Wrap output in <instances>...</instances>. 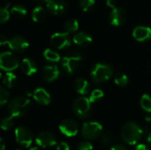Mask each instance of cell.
I'll return each instance as SVG.
<instances>
[{
	"mask_svg": "<svg viewBox=\"0 0 151 150\" xmlns=\"http://www.w3.org/2000/svg\"><path fill=\"white\" fill-rule=\"evenodd\" d=\"M143 136V130L134 122L126 123L121 129L122 140L129 145H136Z\"/></svg>",
	"mask_w": 151,
	"mask_h": 150,
	"instance_id": "1",
	"label": "cell"
},
{
	"mask_svg": "<svg viewBox=\"0 0 151 150\" xmlns=\"http://www.w3.org/2000/svg\"><path fill=\"white\" fill-rule=\"evenodd\" d=\"M31 107V101L26 96H17L11 100L7 109L11 116L13 118H20L26 115Z\"/></svg>",
	"mask_w": 151,
	"mask_h": 150,
	"instance_id": "2",
	"label": "cell"
},
{
	"mask_svg": "<svg viewBox=\"0 0 151 150\" xmlns=\"http://www.w3.org/2000/svg\"><path fill=\"white\" fill-rule=\"evenodd\" d=\"M91 78L96 83H103L111 78L113 75V69L108 64H96L91 70Z\"/></svg>",
	"mask_w": 151,
	"mask_h": 150,
	"instance_id": "3",
	"label": "cell"
},
{
	"mask_svg": "<svg viewBox=\"0 0 151 150\" xmlns=\"http://www.w3.org/2000/svg\"><path fill=\"white\" fill-rule=\"evenodd\" d=\"M91 101L85 96L78 97L73 103V111L79 118H87L92 113Z\"/></svg>",
	"mask_w": 151,
	"mask_h": 150,
	"instance_id": "4",
	"label": "cell"
},
{
	"mask_svg": "<svg viewBox=\"0 0 151 150\" xmlns=\"http://www.w3.org/2000/svg\"><path fill=\"white\" fill-rule=\"evenodd\" d=\"M82 57L77 51H72L61 58V65L68 74L73 73L80 67Z\"/></svg>",
	"mask_w": 151,
	"mask_h": 150,
	"instance_id": "5",
	"label": "cell"
},
{
	"mask_svg": "<svg viewBox=\"0 0 151 150\" xmlns=\"http://www.w3.org/2000/svg\"><path fill=\"white\" fill-rule=\"evenodd\" d=\"M103 133V126L100 123L92 121L86 122L82 125L81 134L85 139L96 140L99 138Z\"/></svg>",
	"mask_w": 151,
	"mask_h": 150,
	"instance_id": "6",
	"label": "cell"
},
{
	"mask_svg": "<svg viewBox=\"0 0 151 150\" xmlns=\"http://www.w3.org/2000/svg\"><path fill=\"white\" fill-rule=\"evenodd\" d=\"M20 65L18 57L10 51H4L0 54V66L5 72H12Z\"/></svg>",
	"mask_w": 151,
	"mask_h": 150,
	"instance_id": "7",
	"label": "cell"
},
{
	"mask_svg": "<svg viewBox=\"0 0 151 150\" xmlns=\"http://www.w3.org/2000/svg\"><path fill=\"white\" fill-rule=\"evenodd\" d=\"M15 139L19 145L24 148H29L33 143L34 135L27 127L19 126L15 129Z\"/></svg>",
	"mask_w": 151,
	"mask_h": 150,
	"instance_id": "8",
	"label": "cell"
},
{
	"mask_svg": "<svg viewBox=\"0 0 151 150\" xmlns=\"http://www.w3.org/2000/svg\"><path fill=\"white\" fill-rule=\"evenodd\" d=\"M50 43L54 48L58 50H62V49L69 47L71 44L69 33L58 32V33L53 34L50 37Z\"/></svg>",
	"mask_w": 151,
	"mask_h": 150,
	"instance_id": "9",
	"label": "cell"
},
{
	"mask_svg": "<svg viewBox=\"0 0 151 150\" xmlns=\"http://www.w3.org/2000/svg\"><path fill=\"white\" fill-rule=\"evenodd\" d=\"M59 130L64 135L67 137H73L78 133L79 126L76 121H74L73 119L65 118L60 122Z\"/></svg>",
	"mask_w": 151,
	"mask_h": 150,
	"instance_id": "10",
	"label": "cell"
},
{
	"mask_svg": "<svg viewBox=\"0 0 151 150\" xmlns=\"http://www.w3.org/2000/svg\"><path fill=\"white\" fill-rule=\"evenodd\" d=\"M35 142L41 148H50L57 144V139L52 133L49 131H42L36 136Z\"/></svg>",
	"mask_w": 151,
	"mask_h": 150,
	"instance_id": "11",
	"label": "cell"
},
{
	"mask_svg": "<svg viewBox=\"0 0 151 150\" xmlns=\"http://www.w3.org/2000/svg\"><path fill=\"white\" fill-rule=\"evenodd\" d=\"M126 19H127V12L124 9L118 6L111 9L109 14V20L112 26L119 27L125 23Z\"/></svg>",
	"mask_w": 151,
	"mask_h": 150,
	"instance_id": "12",
	"label": "cell"
},
{
	"mask_svg": "<svg viewBox=\"0 0 151 150\" xmlns=\"http://www.w3.org/2000/svg\"><path fill=\"white\" fill-rule=\"evenodd\" d=\"M8 45H9L10 49L13 51L23 52V51L27 50V49L29 47V42L23 36L16 35L9 40Z\"/></svg>",
	"mask_w": 151,
	"mask_h": 150,
	"instance_id": "13",
	"label": "cell"
},
{
	"mask_svg": "<svg viewBox=\"0 0 151 150\" xmlns=\"http://www.w3.org/2000/svg\"><path fill=\"white\" fill-rule=\"evenodd\" d=\"M60 76V71L56 65H46L42 68V78L47 82H53Z\"/></svg>",
	"mask_w": 151,
	"mask_h": 150,
	"instance_id": "14",
	"label": "cell"
},
{
	"mask_svg": "<svg viewBox=\"0 0 151 150\" xmlns=\"http://www.w3.org/2000/svg\"><path fill=\"white\" fill-rule=\"evenodd\" d=\"M46 6L48 11L52 15L56 16L61 15L66 9V4L65 0H49L46 4Z\"/></svg>",
	"mask_w": 151,
	"mask_h": 150,
	"instance_id": "15",
	"label": "cell"
},
{
	"mask_svg": "<svg viewBox=\"0 0 151 150\" xmlns=\"http://www.w3.org/2000/svg\"><path fill=\"white\" fill-rule=\"evenodd\" d=\"M133 37L138 42H146L151 38V28L145 26H138L133 30Z\"/></svg>",
	"mask_w": 151,
	"mask_h": 150,
	"instance_id": "16",
	"label": "cell"
},
{
	"mask_svg": "<svg viewBox=\"0 0 151 150\" xmlns=\"http://www.w3.org/2000/svg\"><path fill=\"white\" fill-rule=\"evenodd\" d=\"M33 97L37 103L42 105H48L51 102V96L50 93L42 88H36L33 93Z\"/></svg>",
	"mask_w": 151,
	"mask_h": 150,
	"instance_id": "17",
	"label": "cell"
},
{
	"mask_svg": "<svg viewBox=\"0 0 151 150\" xmlns=\"http://www.w3.org/2000/svg\"><path fill=\"white\" fill-rule=\"evenodd\" d=\"M20 68H21V71L26 75H28V76H31V75L35 74L37 72L36 63L33 59L28 58V57H26L21 61Z\"/></svg>",
	"mask_w": 151,
	"mask_h": 150,
	"instance_id": "18",
	"label": "cell"
},
{
	"mask_svg": "<svg viewBox=\"0 0 151 150\" xmlns=\"http://www.w3.org/2000/svg\"><path fill=\"white\" fill-rule=\"evenodd\" d=\"M73 41L75 44H77L78 46H81V47H86V46H88L93 39L91 37V35L87 33V32H84V31H81V32H79L77 33L73 38Z\"/></svg>",
	"mask_w": 151,
	"mask_h": 150,
	"instance_id": "19",
	"label": "cell"
},
{
	"mask_svg": "<svg viewBox=\"0 0 151 150\" xmlns=\"http://www.w3.org/2000/svg\"><path fill=\"white\" fill-rule=\"evenodd\" d=\"M73 87L75 91L81 95H87L89 91V83L82 78L77 79L73 83Z\"/></svg>",
	"mask_w": 151,
	"mask_h": 150,
	"instance_id": "20",
	"label": "cell"
},
{
	"mask_svg": "<svg viewBox=\"0 0 151 150\" xmlns=\"http://www.w3.org/2000/svg\"><path fill=\"white\" fill-rule=\"evenodd\" d=\"M46 16H47V11L42 7V5L36 6L32 11V19L35 22H41L44 20Z\"/></svg>",
	"mask_w": 151,
	"mask_h": 150,
	"instance_id": "21",
	"label": "cell"
},
{
	"mask_svg": "<svg viewBox=\"0 0 151 150\" xmlns=\"http://www.w3.org/2000/svg\"><path fill=\"white\" fill-rule=\"evenodd\" d=\"M17 76L12 72H6L3 77V84L7 88H12L16 85Z\"/></svg>",
	"mask_w": 151,
	"mask_h": 150,
	"instance_id": "22",
	"label": "cell"
},
{
	"mask_svg": "<svg viewBox=\"0 0 151 150\" xmlns=\"http://www.w3.org/2000/svg\"><path fill=\"white\" fill-rule=\"evenodd\" d=\"M27 13V9L21 4H15L11 8V15H12L16 19H22L26 17Z\"/></svg>",
	"mask_w": 151,
	"mask_h": 150,
	"instance_id": "23",
	"label": "cell"
},
{
	"mask_svg": "<svg viewBox=\"0 0 151 150\" xmlns=\"http://www.w3.org/2000/svg\"><path fill=\"white\" fill-rule=\"evenodd\" d=\"M43 57H45L47 61L51 62V63H57L61 60L60 55L57 51L52 50L50 49H46L43 51Z\"/></svg>",
	"mask_w": 151,
	"mask_h": 150,
	"instance_id": "24",
	"label": "cell"
},
{
	"mask_svg": "<svg viewBox=\"0 0 151 150\" xmlns=\"http://www.w3.org/2000/svg\"><path fill=\"white\" fill-rule=\"evenodd\" d=\"M64 27H65V31L67 33L76 32L79 29V22L75 19H70L68 20H66V22L65 23Z\"/></svg>",
	"mask_w": 151,
	"mask_h": 150,
	"instance_id": "25",
	"label": "cell"
},
{
	"mask_svg": "<svg viewBox=\"0 0 151 150\" xmlns=\"http://www.w3.org/2000/svg\"><path fill=\"white\" fill-rule=\"evenodd\" d=\"M128 77L123 72H118L114 76V82L119 87H125L128 84Z\"/></svg>",
	"mask_w": 151,
	"mask_h": 150,
	"instance_id": "26",
	"label": "cell"
},
{
	"mask_svg": "<svg viewBox=\"0 0 151 150\" xmlns=\"http://www.w3.org/2000/svg\"><path fill=\"white\" fill-rule=\"evenodd\" d=\"M141 107L146 111V112H151V96L150 95H143L141 98L140 102Z\"/></svg>",
	"mask_w": 151,
	"mask_h": 150,
	"instance_id": "27",
	"label": "cell"
},
{
	"mask_svg": "<svg viewBox=\"0 0 151 150\" xmlns=\"http://www.w3.org/2000/svg\"><path fill=\"white\" fill-rule=\"evenodd\" d=\"M10 4H7L5 6H3L0 9V21L1 23H5L9 19H10V15H11V11L8 10Z\"/></svg>",
	"mask_w": 151,
	"mask_h": 150,
	"instance_id": "28",
	"label": "cell"
},
{
	"mask_svg": "<svg viewBox=\"0 0 151 150\" xmlns=\"http://www.w3.org/2000/svg\"><path fill=\"white\" fill-rule=\"evenodd\" d=\"M13 126V117L12 116H8L4 117L1 120V128L4 131L10 130Z\"/></svg>",
	"mask_w": 151,
	"mask_h": 150,
	"instance_id": "29",
	"label": "cell"
},
{
	"mask_svg": "<svg viewBox=\"0 0 151 150\" xmlns=\"http://www.w3.org/2000/svg\"><path fill=\"white\" fill-rule=\"evenodd\" d=\"M96 4L95 0H81L80 1V7L83 11H90Z\"/></svg>",
	"mask_w": 151,
	"mask_h": 150,
	"instance_id": "30",
	"label": "cell"
},
{
	"mask_svg": "<svg viewBox=\"0 0 151 150\" xmlns=\"http://www.w3.org/2000/svg\"><path fill=\"white\" fill-rule=\"evenodd\" d=\"M103 97H104V92L101 89H94L90 94L89 100L93 103H96L100 101Z\"/></svg>",
	"mask_w": 151,
	"mask_h": 150,
	"instance_id": "31",
	"label": "cell"
},
{
	"mask_svg": "<svg viewBox=\"0 0 151 150\" xmlns=\"http://www.w3.org/2000/svg\"><path fill=\"white\" fill-rule=\"evenodd\" d=\"M8 100H9L8 91L4 87H1L0 88V105L4 107L7 103Z\"/></svg>",
	"mask_w": 151,
	"mask_h": 150,
	"instance_id": "32",
	"label": "cell"
},
{
	"mask_svg": "<svg viewBox=\"0 0 151 150\" xmlns=\"http://www.w3.org/2000/svg\"><path fill=\"white\" fill-rule=\"evenodd\" d=\"M112 141V137L111 134L109 132H104V133H102L101 135V142L104 146H108L111 143Z\"/></svg>",
	"mask_w": 151,
	"mask_h": 150,
	"instance_id": "33",
	"label": "cell"
},
{
	"mask_svg": "<svg viewBox=\"0 0 151 150\" xmlns=\"http://www.w3.org/2000/svg\"><path fill=\"white\" fill-rule=\"evenodd\" d=\"M77 149L78 150H92L93 149V146H92V144H91L89 141H81V142L78 144Z\"/></svg>",
	"mask_w": 151,
	"mask_h": 150,
	"instance_id": "34",
	"label": "cell"
},
{
	"mask_svg": "<svg viewBox=\"0 0 151 150\" xmlns=\"http://www.w3.org/2000/svg\"><path fill=\"white\" fill-rule=\"evenodd\" d=\"M143 136L145 140L151 144V130L150 128H145L143 129Z\"/></svg>",
	"mask_w": 151,
	"mask_h": 150,
	"instance_id": "35",
	"label": "cell"
},
{
	"mask_svg": "<svg viewBox=\"0 0 151 150\" xmlns=\"http://www.w3.org/2000/svg\"><path fill=\"white\" fill-rule=\"evenodd\" d=\"M56 150H70V147L66 142H60L57 144Z\"/></svg>",
	"mask_w": 151,
	"mask_h": 150,
	"instance_id": "36",
	"label": "cell"
},
{
	"mask_svg": "<svg viewBox=\"0 0 151 150\" xmlns=\"http://www.w3.org/2000/svg\"><path fill=\"white\" fill-rule=\"evenodd\" d=\"M106 4L110 8L113 9V8L117 7V1L116 0H106Z\"/></svg>",
	"mask_w": 151,
	"mask_h": 150,
	"instance_id": "37",
	"label": "cell"
},
{
	"mask_svg": "<svg viewBox=\"0 0 151 150\" xmlns=\"http://www.w3.org/2000/svg\"><path fill=\"white\" fill-rule=\"evenodd\" d=\"M110 150H127V149L125 146H123V145L117 144V145H113Z\"/></svg>",
	"mask_w": 151,
	"mask_h": 150,
	"instance_id": "38",
	"label": "cell"
},
{
	"mask_svg": "<svg viewBox=\"0 0 151 150\" xmlns=\"http://www.w3.org/2000/svg\"><path fill=\"white\" fill-rule=\"evenodd\" d=\"M8 42H9V40L4 35H1L0 36V45L1 46H3L4 44H8Z\"/></svg>",
	"mask_w": 151,
	"mask_h": 150,
	"instance_id": "39",
	"label": "cell"
},
{
	"mask_svg": "<svg viewBox=\"0 0 151 150\" xmlns=\"http://www.w3.org/2000/svg\"><path fill=\"white\" fill-rule=\"evenodd\" d=\"M134 150H150L145 144H138Z\"/></svg>",
	"mask_w": 151,
	"mask_h": 150,
	"instance_id": "40",
	"label": "cell"
},
{
	"mask_svg": "<svg viewBox=\"0 0 151 150\" xmlns=\"http://www.w3.org/2000/svg\"><path fill=\"white\" fill-rule=\"evenodd\" d=\"M0 147H1L0 150H4V149H5V144H4V141L3 138L0 139Z\"/></svg>",
	"mask_w": 151,
	"mask_h": 150,
	"instance_id": "41",
	"label": "cell"
},
{
	"mask_svg": "<svg viewBox=\"0 0 151 150\" xmlns=\"http://www.w3.org/2000/svg\"><path fill=\"white\" fill-rule=\"evenodd\" d=\"M48 1H49V0H35V2H36L37 4H39L40 5H43V4H46Z\"/></svg>",
	"mask_w": 151,
	"mask_h": 150,
	"instance_id": "42",
	"label": "cell"
},
{
	"mask_svg": "<svg viewBox=\"0 0 151 150\" xmlns=\"http://www.w3.org/2000/svg\"><path fill=\"white\" fill-rule=\"evenodd\" d=\"M146 121H151V116L146 117Z\"/></svg>",
	"mask_w": 151,
	"mask_h": 150,
	"instance_id": "43",
	"label": "cell"
},
{
	"mask_svg": "<svg viewBox=\"0 0 151 150\" xmlns=\"http://www.w3.org/2000/svg\"><path fill=\"white\" fill-rule=\"evenodd\" d=\"M29 150H41L39 148H32V149H30Z\"/></svg>",
	"mask_w": 151,
	"mask_h": 150,
	"instance_id": "44",
	"label": "cell"
},
{
	"mask_svg": "<svg viewBox=\"0 0 151 150\" xmlns=\"http://www.w3.org/2000/svg\"><path fill=\"white\" fill-rule=\"evenodd\" d=\"M15 150H19V149H15Z\"/></svg>",
	"mask_w": 151,
	"mask_h": 150,
	"instance_id": "45",
	"label": "cell"
}]
</instances>
